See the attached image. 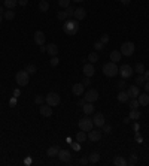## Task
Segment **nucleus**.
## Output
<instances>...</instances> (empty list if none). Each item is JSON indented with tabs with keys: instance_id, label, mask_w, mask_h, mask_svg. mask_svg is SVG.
<instances>
[{
	"instance_id": "obj_44",
	"label": "nucleus",
	"mask_w": 149,
	"mask_h": 166,
	"mask_svg": "<svg viewBox=\"0 0 149 166\" xmlns=\"http://www.w3.org/2000/svg\"><path fill=\"white\" fill-rule=\"evenodd\" d=\"M116 87H118V90H124L125 87H127V83H125L124 79H121L119 83H116Z\"/></svg>"
},
{
	"instance_id": "obj_46",
	"label": "nucleus",
	"mask_w": 149,
	"mask_h": 166,
	"mask_svg": "<svg viewBox=\"0 0 149 166\" xmlns=\"http://www.w3.org/2000/svg\"><path fill=\"white\" fill-rule=\"evenodd\" d=\"M83 85H91V78H88V76H85V79L82 81Z\"/></svg>"
},
{
	"instance_id": "obj_47",
	"label": "nucleus",
	"mask_w": 149,
	"mask_h": 166,
	"mask_svg": "<svg viewBox=\"0 0 149 166\" xmlns=\"http://www.w3.org/2000/svg\"><path fill=\"white\" fill-rule=\"evenodd\" d=\"M88 162H90V160H88L87 157H81V160H79V163H81V165H87Z\"/></svg>"
},
{
	"instance_id": "obj_38",
	"label": "nucleus",
	"mask_w": 149,
	"mask_h": 166,
	"mask_svg": "<svg viewBox=\"0 0 149 166\" xmlns=\"http://www.w3.org/2000/svg\"><path fill=\"white\" fill-rule=\"evenodd\" d=\"M57 18L60 20V21H66L67 20V15H66V11H60L57 14Z\"/></svg>"
},
{
	"instance_id": "obj_8",
	"label": "nucleus",
	"mask_w": 149,
	"mask_h": 166,
	"mask_svg": "<svg viewBox=\"0 0 149 166\" xmlns=\"http://www.w3.org/2000/svg\"><path fill=\"white\" fill-rule=\"evenodd\" d=\"M101 136H103V132L100 130V127H97V129H91V130L88 132V139H90L91 142L100 141Z\"/></svg>"
},
{
	"instance_id": "obj_33",
	"label": "nucleus",
	"mask_w": 149,
	"mask_h": 166,
	"mask_svg": "<svg viewBox=\"0 0 149 166\" xmlns=\"http://www.w3.org/2000/svg\"><path fill=\"white\" fill-rule=\"evenodd\" d=\"M87 60H88L90 63H96V61H99V54H97V52H91V54H88Z\"/></svg>"
},
{
	"instance_id": "obj_7",
	"label": "nucleus",
	"mask_w": 149,
	"mask_h": 166,
	"mask_svg": "<svg viewBox=\"0 0 149 166\" xmlns=\"http://www.w3.org/2000/svg\"><path fill=\"white\" fill-rule=\"evenodd\" d=\"M133 72H134V69H133L130 65H122V66H119V69H118V75H121L122 79H127V78L133 76Z\"/></svg>"
},
{
	"instance_id": "obj_48",
	"label": "nucleus",
	"mask_w": 149,
	"mask_h": 166,
	"mask_svg": "<svg viewBox=\"0 0 149 166\" xmlns=\"http://www.w3.org/2000/svg\"><path fill=\"white\" fill-rule=\"evenodd\" d=\"M27 3H28V0H18V5H21V6H27Z\"/></svg>"
},
{
	"instance_id": "obj_41",
	"label": "nucleus",
	"mask_w": 149,
	"mask_h": 166,
	"mask_svg": "<svg viewBox=\"0 0 149 166\" xmlns=\"http://www.w3.org/2000/svg\"><path fill=\"white\" fill-rule=\"evenodd\" d=\"M94 48H96V50H97V51H101V50H103V48H104V43H103V42H101V41L94 42Z\"/></svg>"
},
{
	"instance_id": "obj_13",
	"label": "nucleus",
	"mask_w": 149,
	"mask_h": 166,
	"mask_svg": "<svg viewBox=\"0 0 149 166\" xmlns=\"http://www.w3.org/2000/svg\"><path fill=\"white\" fill-rule=\"evenodd\" d=\"M34 43L36 45H45V39H46V36H45V33L43 32H40V30H37V32H34Z\"/></svg>"
},
{
	"instance_id": "obj_58",
	"label": "nucleus",
	"mask_w": 149,
	"mask_h": 166,
	"mask_svg": "<svg viewBox=\"0 0 149 166\" xmlns=\"http://www.w3.org/2000/svg\"><path fill=\"white\" fill-rule=\"evenodd\" d=\"M0 14H2V15L5 14V9H3V6H0Z\"/></svg>"
},
{
	"instance_id": "obj_34",
	"label": "nucleus",
	"mask_w": 149,
	"mask_h": 166,
	"mask_svg": "<svg viewBox=\"0 0 149 166\" xmlns=\"http://www.w3.org/2000/svg\"><path fill=\"white\" fill-rule=\"evenodd\" d=\"M134 72H137L139 75L145 74V66H143V63H137V65L134 66Z\"/></svg>"
},
{
	"instance_id": "obj_22",
	"label": "nucleus",
	"mask_w": 149,
	"mask_h": 166,
	"mask_svg": "<svg viewBox=\"0 0 149 166\" xmlns=\"http://www.w3.org/2000/svg\"><path fill=\"white\" fill-rule=\"evenodd\" d=\"M121 58H122V54H121V51H112L110 52V61H113V63H118V61H121Z\"/></svg>"
},
{
	"instance_id": "obj_31",
	"label": "nucleus",
	"mask_w": 149,
	"mask_h": 166,
	"mask_svg": "<svg viewBox=\"0 0 149 166\" xmlns=\"http://www.w3.org/2000/svg\"><path fill=\"white\" fill-rule=\"evenodd\" d=\"M128 106H130V109H137V108H139L140 105H139V100H137V97L128 100Z\"/></svg>"
},
{
	"instance_id": "obj_49",
	"label": "nucleus",
	"mask_w": 149,
	"mask_h": 166,
	"mask_svg": "<svg viewBox=\"0 0 149 166\" xmlns=\"http://www.w3.org/2000/svg\"><path fill=\"white\" fill-rule=\"evenodd\" d=\"M9 103H11V106H15V105H17V97H12Z\"/></svg>"
},
{
	"instance_id": "obj_42",
	"label": "nucleus",
	"mask_w": 149,
	"mask_h": 166,
	"mask_svg": "<svg viewBox=\"0 0 149 166\" xmlns=\"http://www.w3.org/2000/svg\"><path fill=\"white\" fill-rule=\"evenodd\" d=\"M127 163H128V165H136V163H137V156H136V154H131V156H130V160H128V162H127Z\"/></svg>"
},
{
	"instance_id": "obj_40",
	"label": "nucleus",
	"mask_w": 149,
	"mask_h": 166,
	"mask_svg": "<svg viewBox=\"0 0 149 166\" xmlns=\"http://www.w3.org/2000/svg\"><path fill=\"white\" fill-rule=\"evenodd\" d=\"M58 5L63 9H66L67 6H70V0H58Z\"/></svg>"
},
{
	"instance_id": "obj_26",
	"label": "nucleus",
	"mask_w": 149,
	"mask_h": 166,
	"mask_svg": "<svg viewBox=\"0 0 149 166\" xmlns=\"http://www.w3.org/2000/svg\"><path fill=\"white\" fill-rule=\"evenodd\" d=\"M3 5L6 9H14L18 5V0H3Z\"/></svg>"
},
{
	"instance_id": "obj_18",
	"label": "nucleus",
	"mask_w": 149,
	"mask_h": 166,
	"mask_svg": "<svg viewBox=\"0 0 149 166\" xmlns=\"http://www.w3.org/2000/svg\"><path fill=\"white\" fill-rule=\"evenodd\" d=\"M82 111L85 115H90V114H94V112H96V106L92 105L91 102H85V105L82 106Z\"/></svg>"
},
{
	"instance_id": "obj_6",
	"label": "nucleus",
	"mask_w": 149,
	"mask_h": 166,
	"mask_svg": "<svg viewBox=\"0 0 149 166\" xmlns=\"http://www.w3.org/2000/svg\"><path fill=\"white\" fill-rule=\"evenodd\" d=\"M60 94L55 92H51L48 93L46 96H45V102L49 105V106H57V105H60Z\"/></svg>"
},
{
	"instance_id": "obj_55",
	"label": "nucleus",
	"mask_w": 149,
	"mask_h": 166,
	"mask_svg": "<svg viewBox=\"0 0 149 166\" xmlns=\"http://www.w3.org/2000/svg\"><path fill=\"white\" fill-rule=\"evenodd\" d=\"M121 3H122V5H130L131 0H121Z\"/></svg>"
},
{
	"instance_id": "obj_50",
	"label": "nucleus",
	"mask_w": 149,
	"mask_h": 166,
	"mask_svg": "<svg viewBox=\"0 0 149 166\" xmlns=\"http://www.w3.org/2000/svg\"><path fill=\"white\" fill-rule=\"evenodd\" d=\"M143 87H145V92H146V93H148V94H149V81H146Z\"/></svg>"
},
{
	"instance_id": "obj_56",
	"label": "nucleus",
	"mask_w": 149,
	"mask_h": 166,
	"mask_svg": "<svg viewBox=\"0 0 149 166\" xmlns=\"http://www.w3.org/2000/svg\"><path fill=\"white\" fill-rule=\"evenodd\" d=\"M19 93H21V92H19V90H18V88H17V90H14V96H15V97H17V96H19Z\"/></svg>"
},
{
	"instance_id": "obj_35",
	"label": "nucleus",
	"mask_w": 149,
	"mask_h": 166,
	"mask_svg": "<svg viewBox=\"0 0 149 166\" xmlns=\"http://www.w3.org/2000/svg\"><path fill=\"white\" fill-rule=\"evenodd\" d=\"M64 11H66L67 20H72V18H73V14H74V9L72 8V6H67V8L64 9Z\"/></svg>"
},
{
	"instance_id": "obj_4",
	"label": "nucleus",
	"mask_w": 149,
	"mask_h": 166,
	"mask_svg": "<svg viewBox=\"0 0 149 166\" xmlns=\"http://www.w3.org/2000/svg\"><path fill=\"white\" fill-rule=\"evenodd\" d=\"M134 50H136V47H134V43L133 42H124L122 45H121V54L125 56V57H131L133 54H134Z\"/></svg>"
},
{
	"instance_id": "obj_45",
	"label": "nucleus",
	"mask_w": 149,
	"mask_h": 166,
	"mask_svg": "<svg viewBox=\"0 0 149 166\" xmlns=\"http://www.w3.org/2000/svg\"><path fill=\"white\" fill-rule=\"evenodd\" d=\"M109 39H110V38H109V34H106V33H104V34H101V38H100V41L103 42V43H108Z\"/></svg>"
},
{
	"instance_id": "obj_21",
	"label": "nucleus",
	"mask_w": 149,
	"mask_h": 166,
	"mask_svg": "<svg viewBox=\"0 0 149 166\" xmlns=\"http://www.w3.org/2000/svg\"><path fill=\"white\" fill-rule=\"evenodd\" d=\"M60 147L58 145H52V147H49L48 148V151H46V156H49V157H55V156H58V153H60Z\"/></svg>"
},
{
	"instance_id": "obj_29",
	"label": "nucleus",
	"mask_w": 149,
	"mask_h": 166,
	"mask_svg": "<svg viewBox=\"0 0 149 166\" xmlns=\"http://www.w3.org/2000/svg\"><path fill=\"white\" fill-rule=\"evenodd\" d=\"M39 11H40V12H48V11H49V3H48L46 0H40V3H39Z\"/></svg>"
},
{
	"instance_id": "obj_24",
	"label": "nucleus",
	"mask_w": 149,
	"mask_h": 166,
	"mask_svg": "<svg viewBox=\"0 0 149 166\" xmlns=\"http://www.w3.org/2000/svg\"><path fill=\"white\" fill-rule=\"evenodd\" d=\"M74 139H76V142H85L87 141V132H83V130H81V132H78L76 135H74Z\"/></svg>"
},
{
	"instance_id": "obj_30",
	"label": "nucleus",
	"mask_w": 149,
	"mask_h": 166,
	"mask_svg": "<svg viewBox=\"0 0 149 166\" xmlns=\"http://www.w3.org/2000/svg\"><path fill=\"white\" fill-rule=\"evenodd\" d=\"M24 70H25V72H27L28 75H34L36 72H37V67H36V65H27Z\"/></svg>"
},
{
	"instance_id": "obj_12",
	"label": "nucleus",
	"mask_w": 149,
	"mask_h": 166,
	"mask_svg": "<svg viewBox=\"0 0 149 166\" xmlns=\"http://www.w3.org/2000/svg\"><path fill=\"white\" fill-rule=\"evenodd\" d=\"M127 94H128V97L130 99H134V97H137L139 94H140V88H139V85H130L128 88H127Z\"/></svg>"
},
{
	"instance_id": "obj_57",
	"label": "nucleus",
	"mask_w": 149,
	"mask_h": 166,
	"mask_svg": "<svg viewBox=\"0 0 149 166\" xmlns=\"http://www.w3.org/2000/svg\"><path fill=\"white\" fill-rule=\"evenodd\" d=\"M124 123H125V124H128V123H130V117H127V118H124Z\"/></svg>"
},
{
	"instance_id": "obj_15",
	"label": "nucleus",
	"mask_w": 149,
	"mask_h": 166,
	"mask_svg": "<svg viewBox=\"0 0 149 166\" xmlns=\"http://www.w3.org/2000/svg\"><path fill=\"white\" fill-rule=\"evenodd\" d=\"M39 112H40L42 117H51L52 115V106H49L48 103L46 105H40V108H39Z\"/></svg>"
},
{
	"instance_id": "obj_37",
	"label": "nucleus",
	"mask_w": 149,
	"mask_h": 166,
	"mask_svg": "<svg viewBox=\"0 0 149 166\" xmlns=\"http://www.w3.org/2000/svg\"><path fill=\"white\" fill-rule=\"evenodd\" d=\"M145 83H146L145 76H143V75H137V78H136V84H137L139 87H142V85H145Z\"/></svg>"
},
{
	"instance_id": "obj_36",
	"label": "nucleus",
	"mask_w": 149,
	"mask_h": 166,
	"mask_svg": "<svg viewBox=\"0 0 149 166\" xmlns=\"http://www.w3.org/2000/svg\"><path fill=\"white\" fill-rule=\"evenodd\" d=\"M49 65L52 67H57L58 65H60V58H58L57 56H52V57H51V60H49Z\"/></svg>"
},
{
	"instance_id": "obj_43",
	"label": "nucleus",
	"mask_w": 149,
	"mask_h": 166,
	"mask_svg": "<svg viewBox=\"0 0 149 166\" xmlns=\"http://www.w3.org/2000/svg\"><path fill=\"white\" fill-rule=\"evenodd\" d=\"M101 129H103L101 132H103V133H106V135H110V133H112V127H110L109 124H104L103 127H101Z\"/></svg>"
},
{
	"instance_id": "obj_51",
	"label": "nucleus",
	"mask_w": 149,
	"mask_h": 166,
	"mask_svg": "<svg viewBox=\"0 0 149 166\" xmlns=\"http://www.w3.org/2000/svg\"><path fill=\"white\" fill-rule=\"evenodd\" d=\"M78 144H79V142H78ZM78 144H74V142H73V144H70V145H72V148H73V150H76V151H78V150H79V145H78Z\"/></svg>"
},
{
	"instance_id": "obj_28",
	"label": "nucleus",
	"mask_w": 149,
	"mask_h": 166,
	"mask_svg": "<svg viewBox=\"0 0 149 166\" xmlns=\"http://www.w3.org/2000/svg\"><path fill=\"white\" fill-rule=\"evenodd\" d=\"M130 120H139L142 117V114H140V111L139 109H130Z\"/></svg>"
},
{
	"instance_id": "obj_11",
	"label": "nucleus",
	"mask_w": 149,
	"mask_h": 166,
	"mask_svg": "<svg viewBox=\"0 0 149 166\" xmlns=\"http://www.w3.org/2000/svg\"><path fill=\"white\" fill-rule=\"evenodd\" d=\"M58 159H60L63 163H69V162L72 160V153H70L69 150H60V153H58Z\"/></svg>"
},
{
	"instance_id": "obj_19",
	"label": "nucleus",
	"mask_w": 149,
	"mask_h": 166,
	"mask_svg": "<svg viewBox=\"0 0 149 166\" xmlns=\"http://www.w3.org/2000/svg\"><path fill=\"white\" fill-rule=\"evenodd\" d=\"M137 100H139V105H140V106H148L149 105V94L146 92L143 93V94H139V96H137Z\"/></svg>"
},
{
	"instance_id": "obj_3",
	"label": "nucleus",
	"mask_w": 149,
	"mask_h": 166,
	"mask_svg": "<svg viewBox=\"0 0 149 166\" xmlns=\"http://www.w3.org/2000/svg\"><path fill=\"white\" fill-rule=\"evenodd\" d=\"M28 79H30V75L27 74L25 70H19L15 74V81L19 87H25L27 84H28Z\"/></svg>"
},
{
	"instance_id": "obj_23",
	"label": "nucleus",
	"mask_w": 149,
	"mask_h": 166,
	"mask_svg": "<svg viewBox=\"0 0 149 166\" xmlns=\"http://www.w3.org/2000/svg\"><path fill=\"white\" fill-rule=\"evenodd\" d=\"M58 51H60V50H58V47L55 45V43H49V45L46 47V52L49 54L51 57H52V56H57Z\"/></svg>"
},
{
	"instance_id": "obj_39",
	"label": "nucleus",
	"mask_w": 149,
	"mask_h": 166,
	"mask_svg": "<svg viewBox=\"0 0 149 166\" xmlns=\"http://www.w3.org/2000/svg\"><path fill=\"white\" fill-rule=\"evenodd\" d=\"M43 102H45V97H43V96H40V94H36V96H34V103L42 105Z\"/></svg>"
},
{
	"instance_id": "obj_32",
	"label": "nucleus",
	"mask_w": 149,
	"mask_h": 166,
	"mask_svg": "<svg viewBox=\"0 0 149 166\" xmlns=\"http://www.w3.org/2000/svg\"><path fill=\"white\" fill-rule=\"evenodd\" d=\"M88 160H90V163H97L100 160V154L99 153H91L90 157H88Z\"/></svg>"
},
{
	"instance_id": "obj_25",
	"label": "nucleus",
	"mask_w": 149,
	"mask_h": 166,
	"mask_svg": "<svg viewBox=\"0 0 149 166\" xmlns=\"http://www.w3.org/2000/svg\"><path fill=\"white\" fill-rule=\"evenodd\" d=\"M113 165L115 166H125V165H128V163H127V160H125L122 156H116V157L113 159Z\"/></svg>"
},
{
	"instance_id": "obj_5",
	"label": "nucleus",
	"mask_w": 149,
	"mask_h": 166,
	"mask_svg": "<svg viewBox=\"0 0 149 166\" xmlns=\"http://www.w3.org/2000/svg\"><path fill=\"white\" fill-rule=\"evenodd\" d=\"M92 127H94L92 118H90L88 115H85L83 118L79 120V129H81V130H83V132H90Z\"/></svg>"
},
{
	"instance_id": "obj_17",
	"label": "nucleus",
	"mask_w": 149,
	"mask_h": 166,
	"mask_svg": "<svg viewBox=\"0 0 149 166\" xmlns=\"http://www.w3.org/2000/svg\"><path fill=\"white\" fill-rule=\"evenodd\" d=\"M73 17L76 21H81V20H83V18L87 17V11L83 8H76L74 9V14H73Z\"/></svg>"
},
{
	"instance_id": "obj_10",
	"label": "nucleus",
	"mask_w": 149,
	"mask_h": 166,
	"mask_svg": "<svg viewBox=\"0 0 149 166\" xmlns=\"http://www.w3.org/2000/svg\"><path fill=\"white\" fill-rule=\"evenodd\" d=\"M92 123L96 127H103V126L106 124V120H104V115L101 114V112H94V117H92Z\"/></svg>"
},
{
	"instance_id": "obj_2",
	"label": "nucleus",
	"mask_w": 149,
	"mask_h": 166,
	"mask_svg": "<svg viewBox=\"0 0 149 166\" xmlns=\"http://www.w3.org/2000/svg\"><path fill=\"white\" fill-rule=\"evenodd\" d=\"M118 69H119V67L116 66V63L108 61V63L103 65V74L106 75V76H109V78H113V76L118 75Z\"/></svg>"
},
{
	"instance_id": "obj_1",
	"label": "nucleus",
	"mask_w": 149,
	"mask_h": 166,
	"mask_svg": "<svg viewBox=\"0 0 149 166\" xmlns=\"http://www.w3.org/2000/svg\"><path fill=\"white\" fill-rule=\"evenodd\" d=\"M63 32L67 36H74V34L79 32V24L76 20H66L63 21Z\"/></svg>"
},
{
	"instance_id": "obj_59",
	"label": "nucleus",
	"mask_w": 149,
	"mask_h": 166,
	"mask_svg": "<svg viewBox=\"0 0 149 166\" xmlns=\"http://www.w3.org/2000/svg\"><path fill=\"white\" fill-rule=\"evenodd\" d=\"M70 2H76V3H81V2H83V0H70Z\"/></svg>"
},
{
	"instance_id": "obj_52",
	"label": "nucleus",
	"mask_w": 149,
	"mask_h": 166,
	"mask_svg": "<svg viewBox=\"0 0 149 166\" xmlns=\"http://www.w3.org/2000/svg\"><path fill=\"white\" fill-rule=\"evenodd\" d=\"M143 76H145V79H146V81H149V70H145Z\"/></svg>"
},
{
	"instance_id": "obj_9",
	"label": "nucleus",
	"mask_w": 149,
	"mask_h": 166,
	"mask_svg": "<svg viewBox=\"0 0 149 166\" xmlns=\"http://www.w3.org/2000/svg\"><path fill=\"white\" fill-rule=\"evenodd\" d=\"M99 92L97 90H94V88H91V90H88L87 93H83V99L87 100V102H91V103H94L96 100H99Z\"/></svg>"
},
{
	"instance_id": "obj_53",
	"label": "nucleus",
	"mask_w": 149,
	"mask_h": 166,
	"mask_svg": "<svg viewBox=\"0 0 149 166\" xmlns=\"http://www.w3.org/2000/svg\"><path fill=\"white\" fill-rule=\"evenodd\" d=\"M85 102H87L85 99H81L79 102H78V105H79V106H83V105H85Z\"/></svg>"
},
{
	"instance_id": "obj_20",
	"label": "nucleus",
	"mask_w": 149,
	"mask_h": 166,
	"mask_svg": "<svg viewBox=\"0 0 149 166\" xmlns=\"http://www.w3.org/2000/svg\"><path fill=\"white\" fill-rule=\"evenodd\" d=\"M116 99H118V102H121V103H127V102L130 100V97H128L127 92H124V90H119L118 96H116Z\"/></svg>"
},
{
	"instance_id": "obj_16",
	"label": "nucleus",
	"mask_w": 149,
	"mask_h": 166,
	"mask_svg": "<svg viewBox=\"0 0 149 166\" xmlns=\"http://www.w3.org/2000/svg\"><path fill=\"white\" fill-rule=\"evenodd\" d=\"M83 75L85 76H88V78H91L92 75L96 74V69H94V66H92V63H85L83 65Z\"/></svg>"
},
{
	"instance_id": "obj_60",
	"label": "nucleus",
	"mask_w": 149,
	"mask_h": 166,
	"mask_svg": "<svg viewBox=\"0 0 149 166\" xmlns=\"http://www.w3.org/2000/svg\"><path fill=\"white\" fill-rule=\"evenodd\" d=\"M2 20H3V15H2V14H0V23H2Z\"/></svg>"
},
{
	"instance_id": "obj_54",
	"label": "nucleus",
	"mask_w": 149,
	"mask_h": 166,
	"mask_svg": "<svg viewBox=\"0 0 149 166\" xmlns=\"http://www.w3.org/2000/svg\"><path fill=\"white\" fill-rule=\"evenodd\" d=\"M39 50H40V52H46V47H45V45H40Z\"/></svg>"
},
{
	"instance_id": "obj_14",
	"label": "nucleus",
	"mask_w": 149,
	"mask_h": 166,
	"mask_svg": "<svg viewBox=\"0 0 149 166\" xmlns=\"http://www.w3.org/2000/svg\"><path fill=\"white\" fill-rule=\"evenodd\" d=\"M72 93H73L74 96H83V93H85V85H83L82 83L73 84V87H72Z\"/></svg>"
},
{
	"instance_id": "obj_27",
	"label": "nucleus",
	"mask_w": 149,
	"mask_h": 166,
	"mask_svg": "<svg viewBox=\"0 0 149 166\" xmlns=\"http://www.w3.org/2000/svg\"><path fill=\"white\" fill-rule=\"evenodd\" d=\"M3 18H5V20H8V21L14 20V18H15V12H14V9H6V11H5V14H3Z\"/></svg>"
}]
</instances>
